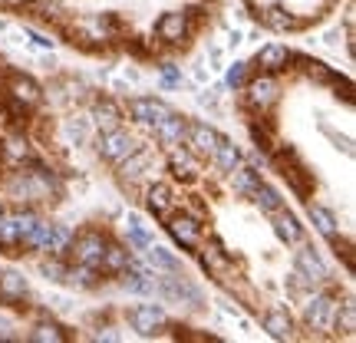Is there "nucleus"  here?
Instances as JSON below:
<instances>
[{
    "mask_svg": "<svg viewBox=\"0 0 356 343\" xmlns=\"http://www.w3.org/2000/svg\"><path fill=\"white\" fill-rule=\"evenodd\" d=\"M30 287H26V278L24 274H17V271H3L0 274V301L3 304H17V301H24Z\"/></svg>",
    "mask_w": 356,
    "mask_h": 343,
    "instance_id": "19",
    "label": "nucleus"
},
{
    "mask_svg": "<svg viewBox=\"0 0 356 343\" xmlns=\"http://www.w3.org/2000/svg\"><path fill=\"white\" fill-rule=\"evenodd\" d=\"M244 83H248V63L234 60V63L228 66V73H225V86L238 93V89H244Z\"/></svg>",
    "mask_w": 356,
    "mask_h": 343,
    "instance_id": "35",
    "label": "nucleus"
},
{
    "mask_svg": "<svg viewBox=\"0 0 356 343\" xmlns=\"http://www.w3.org/2000/svg\"><path fill=\"white\" fill-rule=\"evenodd\" d=\"M145 208L152 212L159 221H165L172 212H175V195L168 185H152V189L145 191Z\"/></svg>",
    "mask_w": 356,
    "mask_h": 343,
    "instance_id": "16",
    "label": "nucleus"
},
{
    "mask_svg": "<svg viewBox=\"0 0 356 343\" xmlns=\"http://www.w3.org/2000/svg\"><path fill=\"white\" fill-rule=\"evenodd\" d=\"M26 10H33V13H40V17H60L63 13V7H60V0H20Z\"/></svg>",
    "mask_w": 356,
    "mask_h": 343,
    "instance_id": "34",
    "label": "nucleus"
},
{
    "mask_svg": "<svg viewBox=\"0 0 356 343\" xmlns=\"http://www.w3.org/2000/svg\"><path fill=\"white\" fill-rule=\"evenodd\" d=\"M218 139H221V136H218L208 122H188V129H185V142L191 145V152H198V155H211V152H215Z\"/></svg>",
    "mask_w": 356,
    "mask_h": 343,
    "instance_id": "11",
    "label": "nucleus"
},
{
    "mask_svg": "<svg viewBox=\"0 0 356 343\" xmlns=\"http://www.w3.org/2000/svg\"><path fill=\"white\" fill-rule=\"evenodd\" d=\"M30 340L33 343H63L66 333L56 327V324H37L33 330H30Z\"/></svg>",
    "mask_w": 356,
    "mask_h": 343,
    "instance_id": "33",
    "label": "nucleus"
},
{
    "mask_svg": "<svg viewBox=\"0 0 356 343\" xmlns=\"http://www.w3.org/2000/svg\"><path fill=\"white\" fill-rule=\"evenodd\" d=\"M188 20H185V13L181 10H168V13H162L159 20H155V37L162 40V43H181V40L188 37Z\"/></svg>",
    "mask_w": 356,
    "mask_h": 343,
    "instance_id": "7",
    "label": "nucleus"
},
{
    "mask_svg": "<svg viewBox=\"0 0 356 343\" xmlns=\"http://www.w3.org/2000/svg\"><path fill=\"white\" fill-rule=\"evenodd\" d=\"M165 228H168V234L175 238V244H181V248H188V251H198V248H202V225L191 215H185V212H181V215H168Z\"/></svg>",
    "mask_w": 356,
    "mask_h": 343,
    "instance_id": "4",
    "label": "nucleus"
},
{
    "mask_svg": "<svg viewBox=\"0 0 356 343\" xmlns=\"http://www.w3.org/2000/svg\"><path fill=\"white\" fill-rule=\"evenodd\" d=\"M70 136H73L76 142H86L89 139V122L86 119H73V122H70Z\"/></svg>",
    "mask_w": 356,
    "mask_h": 343,
    "instance_id": "38",
    "label": "nucleus"
},
{
    "mask_svg": "<svg viewBox=\"0 0 356 343\" xmlns=\"http://www.w3.org/2000/svg\"><path fill=\"white\" fill-rule=\"evenodd\" d=\"M96 149H99L102 159H109V162H122L132 149H136V142L129 132H122L119 126L113 129H102L99 136H96Z\"/></svg>",
    "mask_w": 356,
    "mask_h": 343,
    "instance_id": "3",
    "label": "nucleus"
},
{
    "mask_svg": "<svg viewBox=\"0 0 356 343\" xmlns=\"http://www.w3.org/2000/svg\"><path fill=\"white\" fill-rule=\"evenodd\" d=\"M244 86H248V106H251V109H257V113H267V109L280 99L277 79L270 77V73H261L257 79L244 83Z\"/></svg>",
    "mask_w": 356,
    "mask_h": 343,
    "instance_id": "5",
    "label": "nucleus"
},
{
    "mask_svg": "<svg viewBox=\"0 0 356 343\" xmlns=\"http://www.w3.org/2000/svg\"><path fill=\"white\" fill-rule=\"evenodd\" d=\"M129 264V251L122 244H106V251H102V261H99V271L102 274H122Z\"/></svg>",
    "mask_w": 356,
    "mask_h": 343,
    "instance_id": "21",
    "label": "nucleus"
},
{
    "mask_svg": "<svg viewBox=\"0 0 356 343\" xmlns=\"http://www.w3.org/2000/svg\"><path fill=\"white\" fill-rule=\"evenodd\" d=\"M66 284H73V287H83V291H89V287H96L99 284V271L92 264H79L76 267H66Z\"/></svg>",
    "mask_w": 356,
    "mask_h": 343,
    "instance_id": "26",
    "label": "nucleus"
},
{
    "mask_svg": "<svg viewBox=\"0 0 356 343\" xmlns=\"http://www.w3.org/2000/svg\"><path fill=\"white\" fill-rule=\"evenodd\" d=\"M92 119L99 122V126H106V129H113V126H119V119H122V113H119V106H115L109 96H99V99L92 102Z\"/></svg>",
    "mask_w": 356,
    "mask_h": 343,
    "instance_id": "27",
    "label": "nucleus"
},
{
    "mask_svg": "<svg viewBox=\"0 0 356 343\" xmlns=\"http://www.w3.org/2000/svg\"><path fill=\"white\" fill-rule=\"evenodd\" d=\"M145 251V261L152 271H162V274H172V271H181L175 255H168L165 248H159V244H149V248H142Z\"/></svg>",
    "mask_w": 356,
    "mask_h": 343,
    "instance_id": "25",
    "label": "nucleus"
},
{
    "mask_svg": "<svg viewBox=\"0 0 356 343\" xmlns=\"http://www.w3.org/2000/svg\"><path fill=\"white\" fill-rule=\"evenodd\" d=\"M211 159L218 162V168H221V172H228V175H231L234 168L241 166V149H238V145H234L231 139H218Z\"/></svg>",
    "mask_w": 356,
    "mask_h": 343,
    "instance_id": "20",
    "label": "nucleus"
},
{
    "mask_svg": "<svg viewBox=\"0 0 356 343\" xmlns=\"http://www.w3.org/2000/svg\"><path fill=\"white\" fill-rule=\"evenodd\" d=\"M337 330H343L346 337L356 330V307H353V301H346L340 310H333V320H330Z\"/></svg>",
    "mask_w": 356,
    "mask_h": 343,
    "instance_id": "31",
    "label": "nucleus"
},
{
    "mask_svg": "<svg viewBox=\"0 0 356 343\" xmlns=\"http://www.w3.org/2000/svg\"><path fill=\"white\" fill-rule=\"evenodd\" d=\"M40 274L47 280H63L66 278V264L60 257H47V261H40Z\"/></svg>",
    "mask_w": 356,
    "mask_h": 343,
    "instance_id": "36",
    "label": "nucleus"
},
{
    "mask_svg": "<svg viewBox=\"0 0 356 343\" xmlns=\"http://www.w3.org/2000/svg\"><path fill=\"white\" fill-rule=\"evenodd\" d=\"M270 225H274V231H277V238L284 244H300L304 241V225H300L291 212H284V208L274 212V215H270Z\"/></svg>",
    "mask_w": 356,
    "mask_h": 343,
    "instance_id": "15",
    "label": "nucleus"
},
{
    "mask_svg": "<svg viewBox=\"0 0 356 343\" xmlns=\"http://www.w3.org/2000/svg\"><path fill=\"white\" fill-rule=\"evenodd\" d=\"M202 264H204V271H208V274L225 278V274H228V267H231V257H228V251H225V244H221V241L204 244V248H202Z\"/></svg>",
    "mask_w": 356,
    "mask_h": 343,
    "instance_id": "18",
    "label": "nucleus"
},
{
    "mask_svg": "<svg viewBox=\"0 0 356 343\" xmlns=\"http://www.w3.org/2000/svg\"><path fill=\"white\" fill-rule=\"evenodd\" d=\"M168 172H172L175 178H181V182H195V175H198V166H195V159H191L188 152L172 149V155H168Z\"/></svg>",
    "mask_w": 356,
    "mask_h": 343,
    "instance_id": "24",
    "label": "nucleus"
},
{
    "mask_svg": "<svg viewBox=\"0 0 356 343\" xmlns=\"http://www.w3.org/2000/svg\"><path fill=\"white\" fill-rule=\"evenodd\" d=\"M155 294H159V297H165V301H172V304H188V307H202L204 304L202 291H198L185 274L178 278V271H172V274H165V278L155 280Z\"/></svg>",
    "mask_w": 356,
    "mask_h": 343,
    "instance_id": "1",
    "label": "nucleus"
},
{
    "mask_svg": "<svg viewBox=\"0 0 356 343\" xmlns=\"http://www.w3.org/2000/svg\"><path fill=\"white\" fill-rule=\"evenodd\" d=\"M248 132H251V139H254L257 152H270L277 139H274V129L267 126V122H248Z\"/></svg>",
    "mask_w": 356,
    "mask_h": 343,
    "instance_id": "30",
    "label": "nucleus"
},
{
    "mask_svg": "<svg viewBox=\"0 0 356 343\" xmlns=\"http://www.w3.org/2000/svg\"><path fill=\"white\" fill-rule=\"evenodd\" d=\"M185 129H188V119L178 113H168L159 126H155V139L162 145H181L185 142Z\"/></svg>",
    "mask_w": 356,
    "mask_h": 343,
    "instance_id": "14",
    "label": "nucleus"
},
{
    "mask_svg": "<svg viewBox=\"0 0 356 343\" xmlns=\"http://www.w3.org/2000/svg\"><path fill=\"white\" fill-rule=\"evenodd\" d=\"M291 63H300V70H304L314 83H337V73H333L327 63H320V60H310V56H297V53H291Z\"/></svg>",
    "mask_w": 356,
    "mask_h": 343,
    "instance_id": "22",
    "label": "nucleus"
},
{
    "mask_svg": "<svg viewBox=\"0 0 356 343\" xmlns=\"http://www.w3.org/2000/svg\"><path fill=\"white\" fill-rule=\"evenodd\" d=\"M287 63H291V50H287L284 43H267L254 56V66L261 73H270V77L280 73V70H287Z\"/></svg>",
    "mask_w": 356,
    "mask_h": 343,
    "instance_id": "9",
    "label": "nucleus"
},
{
    "mask_svg": "<svg viewBox=\"0 0 356 343\" xmlns=\"http://www.w3.org/2000/svg\"><path fill=\"white\" fill-rule=\"evenodd\" d=\"M264 330L274 337V340H291L293 337V320L287 314V307H267L264 310Z\"/></svg>",
    "mask_w": 356,
    "mask_h": 343,
    "instance_id": "13",
    "label": "nucleus"
},
{
    "mask_svg": "<svg viewBox=\"0 0 356 343\" xmlns=\"http://www.w3.org/2000/svg\"><path fill=\"white\" fill-rule=\"evenodd\" d=\"M231 178H234V191H241V195H251V191L257 189V182H261L254 166H238L231 172Z\"/></svg>",
    "mask_w": 356,
    "mask_h": 343,
    "instance_id": "29",
    "label": "nucleus"
},
{
    "mask_svg": "<svg viewBox=\"0 0 356 343\" xmlns=\"http://www.w3.org/2000/svg\"><path fill=\"white\" fill-rule=\"evenodd\" d=\"M126 109L139 126H152V129L172 113V106H165L162 99H152V96H136V99H129Z\"/></svg>",
    "mask_w": 356,
    "mask_h": 343,
    "instance_id": "6",
    "label": "nucleus"
},
{
    "mask_svg": "<svg viewBox=\"0 0 356 343\" xmlns=\"http://www.w3.org/2000/svg\"><path fill=\"white\" fill-rule=\"evenodd\" d=\"M293 267H297L300 274H307V278L314 280V284L327 280V274H330V271H327V261H323V257H320L317 251L310 248V244H304V248L293 255Z\"/></svg>",
    "mask_w": 356,
    "mask_h": 343,
    "instance_id": "10",
    "label": "nucleus"
},
{
    "mask_svg": "<svg viewBox=\"0 0 356 343\" xmlns=\"http://www.w3.org/2000/svg\"><path fill=\"white\" fill-rule=\"evenodd\" d=\"M30 37H33V43H37V47H53V40H47L43 33H30Z\"/></svg>",
    "mask_w": 356,
    "mask_h": 343,
    "instance_id": "40",
    "label": "nucleus"
},
{
    "mask_svg": "<svg viewBox=\"0 0 356 343\" xmlns=\"http://www.w3.org/2000/svg\"><path fill=\"white\" fill-rule=\"evenodd\" d=\"M0 215H3V212H0Z\"/></svg>",
    "mask_w": 356,
    "mask_h": 343,
    "instance_id": "41",
    "label": "nucleus"
},
{
    "mask_svg": "<svg viewBox=\"0 0 356 343\" xmlns=\"http://www.w3.org/2000/svg\"><path fill=\"white\" fill-rule=\"evenodd\" d=\"M129 324H132V330L142 333V337H152L155 330H162L165 327V310L155 304H139L132 314H129Z\"/></svg>",
    "mask_w": 356,
    "mask_h": 343,
    "instance_id": "8",
    "label": "nucleus"
},
{
    "mask_svg": "<svg viewBox=\"0 0 356 343\" xmlns=\"http://www.w3.org/2000/svg\"><path fill=\"white\" fill-rule=\"evenodd\" d=\"M291 291H293V294L314 291V280L307 278V274H300V271H297V267H293V274H291Z\"/></svg>",
    "mask_w": 356,
    "mask_h": 343,
    "instance_id": "37",
    "label": "nucleus"
},
{
    "mask_svg": "<svg viewBox=\"0 0 356 343\" xmlns=\"http://www.w3.org/2000/svg\"><path fill=\"white\" fill-rule=\"evenodd\" d=\"M264 24L270 26V30H280V33H284V30H293V26H297V20H293V17L284 10V7H267Z\"/></svg>",
    "mask_w": 356,
    "mask_h": 343,
    "instance_id": "32",
    "label": "nucleus"
},
{
    "mask_svg": "<svg viewBox=\"0 0 356 343\" xmlns=\"http://www.w3.org/2000/svg\"><path fill=\"white\" fill-rule=\"evenodd\" d=\"M106 244H109V238H106L102 231L86 228V231H79L76 238H70L66 251L76 257L79 264H92L96 271H99V261H102V251H106Z\"/></svg>",
    "mask_w": 356,
    "mask_h": 343,
    "instance_id": "2",
    "label": "nucleus"
},
{
    "mask_svg": "<svg viewBox=\"0 0 356 343\" xmlns=\"http://www.w3.org/2000/svg\"><path fill=\"white\" fill-rule=\"evenodd\" d=\"M251 202L264 212V215H274V212H280L284 208V198H280L277 189H270V185H264V182H257V189L251 191Z\"/></svg>",
    "mask_w": 356,
    "mask_h": 343,
    "instance_id": "23",
    "label": "nucleus"
},
{
    "mask_svg": "<svg viewBox=\"0 0 356 343\" xmlns=\"http://www.w3.org/2000/svg\"><path fill=\"white\" fill-rule=\"evenodd\" d=\"M307 218H310V225L320 231V234H327V238H337V218L323 208V205H307Z\"/></svg>",
    "mask_w": 356,
    "mask_h": 343,
    "instance_id": "28",
    "label": "nucleus"
},
{
    "mask_svg": "<svg viewBox=\"0 0 356 343\" xmlns=\"http://www.w3.org/2000/svg\"><path fill=\"white\" fill-rule=\"evenodd\" d=\"M162 83H165V86H181V73H178V66H162Z\"/></svg>",
    "mask_w": 356,
    "mask_h": 343,
    "instance_id": "39",
    "label": "nucleus"
},
{
    "mask_svg": "<svg viewBox=\"0 0 356 343\" xmlns=\"http://www.w3.org/2000/svg\"><path fill=\"white\" fill-rule=\"evenodd\" d=\"M7 93H10L13 99H20L24 106H37L40 96H43L37 83L30 77H24V73H10V77H7Z\"/></svg>",
    "mask_w": 356,
    "mask_h": 343,
    "instance_id": "17",
    "label": "nucleus"
},
{
    "mask_svg": "<svg viewBox=\"0 0 356 343\" xmlns=\"http://www.w3.org/2000/svg\"><path fill=\"white\" fill-rule=\"evenodd\" d=\"M333 310H337V304H333L330 294H314L310 304L304 307V320L314 327V330H320V327H327L333 320Z\"/></svg>",
    "mask_w": 356,
    "mask_h": 343,
    "instance_id": "12",
    "label": "nucleus"
}]
</instances>
